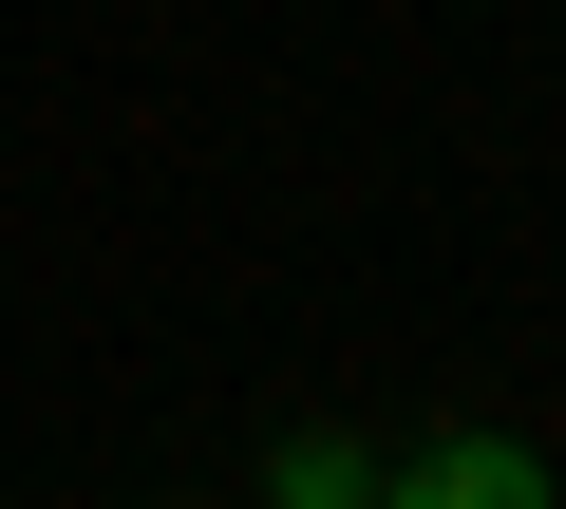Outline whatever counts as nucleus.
Here are the masks:
<instances>
[{"label": "nucleus", "mask_w": 566, "mask_h": 509, "mask_svg": "<svg viewBox=\"0 0 566 509\" xmlns=\"http://www.w3.org/2000/svg\"><path fill=\"white\" fill-rule=\"evenodd\" d=\"M378 509H566V471H547L528 434H434V453H416Z\"/></svg>", "instance_id": "obj_1"}, {"label": "nucleus", "mask_w": 566, "mask_h": 509, "mask_svg": "<svg viewBox=\"0 0 566 509\" xmlns=\"http://www.w3.org/2000/svg\"><path fill=\"white\" fill-rule=\"evenodd\" d=\"M264 509H378V453H340V434H303L264 471Z\"/></svg>", "instance_id": "obj_2"}]
</instances>
